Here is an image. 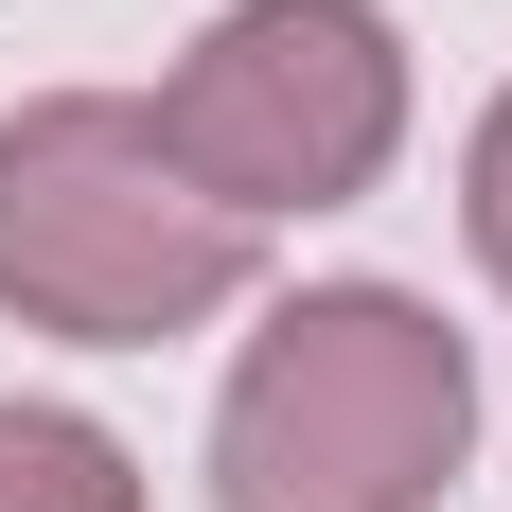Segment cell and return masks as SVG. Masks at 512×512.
Masks as SVG:
<instances>
[{"mask_svg":"<svg viewBox=\"0 0 512 512\" xmlns=\"http://www.w3.org/2000/svg\"><path fill=\"white\" fill-rule=\"evenodd\" d=\"M477 442V354L407 283H301L212 407V512H424Z\"/></svg>","mask_w":512,"mask_h":512,"instance_id":"obj_1","label":"cell"},{"mask_svg":"<svg viewBox=\"0 0 512 512\" xmlns=\"http://www.w3.org/2000/svg\"><path fill=\"white\" fill-rule=\"evenodd\" d=\"M248 212H212L177 159H159L142 106L53 89L0 124V301L36 336H89V354H142V336H195L230 283H248Z\"/></svg>","mask_w":512,"mask_h":512,"instance_id":"obj_2","label":"cell"},{"mask_svg":"<svg viewBox=\"0 0 512 512\" xmlns=\"http://www.w3.org/2000/svg\"><path fill=\"white\" fill-rule=\"evenodd\" d=\"M142 124H159V159H177L212 212H248V230L265 212H336V195L389 177V142H407V53H389L371 0H230Z\"/></svg>","mask_w":512,"mask_h":512,"instance_id":"obj_3","label":"cell"},{"mask_svg":"<svg viewBox=\"0 0 512 512\" xmlns=\"http://www.w3.org/2000/svg\"><path fill=\"white\" fill-rule=\"evenodd\" d=\"M0 512H142V460L89 407H0Z\"/></svg>","mask_w":512,"mask_h":512,"instance_id":"obj_4","label":"cell"},{"mask_svg":"<svg viewBox=\"0 0 512 512\" xmlns=\"http://www.w3.org/2000/svg\"><path fill=\"white\" fill-rule=\"evenodd\" d=\"M477 265H495V283H512V89H495V124H477Z\"/></svg>","mask_w":512,"mask_h":512,"instance_id":"obj_5","label":"cell"}]
</instances>
